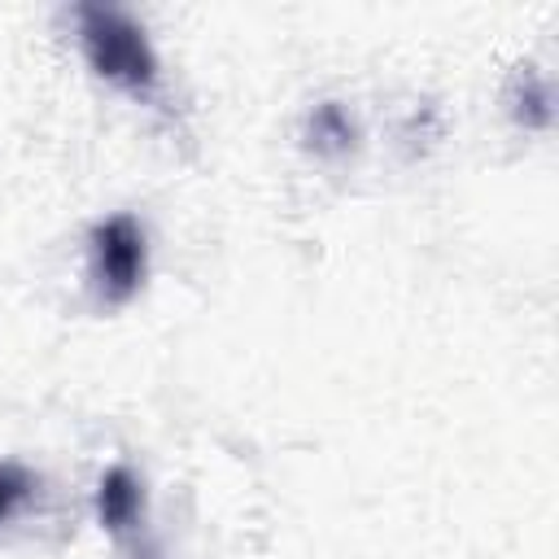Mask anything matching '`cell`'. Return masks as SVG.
<instances>
[{"label":"cell","instance_id":"3","mask_svg":"<svg viewBox=\"0 0 559 559\" xmlns=\"http://www.w3.org/2000/svg\"><path fill=\"white\" fill-rule=\"evenodd\" d=\"M96 515L109 533H127L140 520V480L127 467H109L96 485Z\"/></svg>","mask_w":559,"mask_h":559},{"label":"cell","instance_id":"1","mask_svg":"<svg viewBox=\"0 0 559 559\" xmlns=\"http://www.w3.org/2000/svg\"><path fill=\"white\" fill-rule=\"evenodd\" d=\"M79 39L92 70L122 92H148L157 83V52L140 22H131L114 4H83L79 9Z\"/></svg>","mask_w":559,"mask_h":559},{"label":"cell","instance_id":"4","mask_svg":"<svg viewBox=\"0 0 559 559\" xmlns=\"http://www.w3.org/2000/svg\"><path fill=\"white\" fill-rule=\"evenodd\" d=\"M26 493H31V476L17 463H0V520H9Z\"/></svg>","mask_w":559,"mask_h":559},{"label":"cell","instance_id":"2","mask_svg":"<svg viewBox=\"0 0 559 559\" xmlns=\"http://www.w3.org/2000/svg\"><path fill=\"white\" fill-rule=\"evenodd\" d=\"M92 280L114 306L144 284V231L131 214H109L92 227Z\"/></svg>","mask_w":559,"mask_h":559}]
</instances>
